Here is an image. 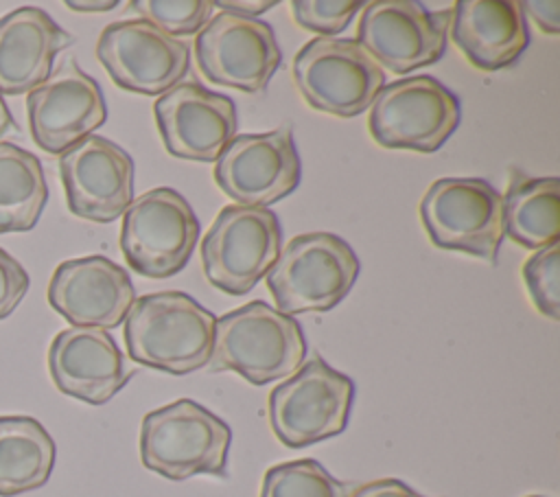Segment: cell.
Instances as JSON below:
<instances>
[{"label": "cell", "mask_w": 560, "mask_h": 497, "mask_svg": "<svg viewBox=\"0 0 560 497\" xmlns=\"http://www.w3.org/2000/svg\"><path fill=\"white\" fill-rule=\"evenodd\" d=\"M212 311L184 291L138 298L125 317V346L131 361L168 374H190L210 361Z\"/></svg>", "instance_id": "obj_1"}, {"label": "cell", "mask_w": 560, "mask_h": 497, "mask_svg": "<svg viewBox=\"0 0 560 497\" xmlns=\"http://www.w3.org/2000/svg\"><path fill=\"white\" fill-rule=\"evenodd\" d=\"M306 357V339L293 315L252 300L214 322L210 372L232 370L254 385L291 377Z\"/></svg>", "instance_id": "obj_2"}, {"label": "cell", "mask_w": 560, "mask_h": 497, "mask_svg": "<svg viewBox=\"0 0 560 497\" xmlns=\"http://www.w3.org/2000/svg\"><path fill=\"white\" fill-rule=\"evenodd\" d=\"M232 429L208 407L179 398L149 412L140 425L142 464L173 482L228 473Z\"/></svg>", "instance_id": "obj_3"}, {"label": "cell", "mask_w": 560, "mask_h": 497, "mask_svg": "<svg viewBox=\"0 0 560 497\" xmlns=\"http://www.w3.org/2000/svg\"><path fill=\"white\" fill-rule=\"evenodd\" d=\"M357 276L359 258L348 241L332 232H308L280 250L267 287L284 315L326 313L350 293Z\"/></svg>", "instance_id": "obj_4"}, {"label": "cell", "mask_w": 560, "mask_h": 497, "mask_svg": "<svg viewBox=\"0 0 560 497\" xmlns=\"http://www.w3.org/2000/svg\"><path fill=\"white\" fill-rule=\"evenodd\" d=\"M352 403L354 381L315 355L269 392V425L284 447L302 449L339 436Z\"/></svg>", "instance_id": "obj_5"}, {"label": "cell", "mask_w": 560, "mask_h": 497, "mask_svg": "<svg viewBox=\"0 0 560 497\" xmlns=\"http://www.w3.org/2000/svg\"><path fill=\"white\" fill-rule=\"evenodd\" d=\"M462 118L459 99L429 74L405 77L378 90L368 127L376 145L418 153L438 151Z\"/></svg>", "instance_id": "obj_6"}, {"label": "cell", "mask_w": 560, "mask_h": 497, "mask_svg": "<svg viewBox=\"0 0 560 497\" xmlns=\"http://www.w3.org/2000/svg\"><path fill=\"white\" fill-rule=\"evenodd\" d=\"M282 226L271 208L225 206L201 241V265L210 285L243 296L267 276L280 256Z\"/></svg>", "instance_id": "obj_7"}, {"label": "cell", "mask_w": 560, "mask_h": 497, "mask_svg": "<svg viewBox=\"0 0 560 497\" xmlns=\"http://www.w3.org/2000/svg\"><path fill=\"white\" fill-rule=\"evenodd\" d=\"M199 239L192 206L168 186L142 193L129 204L120 226V250L127 265L144 278L179 274Z\"/></svg>", "instance_id": "obj_8"}, {"label": "cell", "mask_w": 560, "mask_h": 497, "mask_svg": "<svg viewBox=\"0 0 560 497\" xmlns=\"http://www.w3.org/2000/svg\"><path fill=\"white\" fill-rule=\"evenodd\" d=\"M420 219L435 247L497 265L503 241L499 190L481 177L435 180L420 199Z\"/></svg>", "instance_id": "obj_9"}, {"label": "cell", "mask_w": 560, "mask_h": 497, "mask_svg": "<svg viewBox=\"0 0 560 497\" xmlns=\"http://www.w3.org/2000/svg\"><path fill=\"white\" fill-rule=\"evenodd\" d=\"M293 81L313 109L352 118L372 105L385 70L357 39L315 37L293 57Z\"/></svg>", "instance_id": "obj_10"}, {"label": "cell", "mask_w": 560, "mask_h": 497, "mask_svg": "<svg viewBox=\"0 0 560 497\" xmlns=\"http://www.w3.org/2000/svg\"><path fill=\"white\" fill-rule=\"evenodd\" d=\"M195 59L208 81L256 94L267 90L282 53L271 24L219 11L197 33Z\"/></svg>", "instance_id": "obj_11"}, {"label": "cell", "mask_w": 560, "mask_h": 497, "mask_svg": "<svg viewBox=\"0 0 560 497\" xmlns=\"http://www.w3.org/2000/svg\"><path fill=\"white\" fill-rule=\"evenodd\" d=\"M302 175L291 127L238 134L219 153L214 182L236 206L267 208L291 195Z\"/></svg>", "instance_id": "obj_12"}, {"label": "cell", "mask_w": 560, "mask_h": 497, "mask_svg": "<svg viewBox=\"0 0 560 497\" xmlns=\"http://www.w3.org/2000/svg\"><path fill=\"white\" fill-rule=\"evenodd\" d=\"M96 57L118 88L147 96L164 94L190 68V46L140 18L107 24Z\"/></svg>", "instance_id": "obj_13"}, {"label": "cell", "mask_w": 560, "mask_h": 497, "mask_svg": "<svg viewBox=\"0 0 560 497\" xmlns=\"http://www.w3.org/2000/svg\"><path fill=\"white\" fill-rule=\"evenodd\" d=\"M448 18L413 0H374L361 11L357 42L381 68L407 74L444 55Z\"/></svg>", "instance_id": "obj_14"}, {"label": "cell", "mask_w": 560, "mask_h": 497, "mask_svg": "<svg viewBox=\"0 0 560 497\" xmlns=\"http://www.w3.org/2000/svg\"><path fill=\"white\" fill-rule=\"evenodd\" d=\"M26 114L35 145L61 155L107 120V105L96 79L85 74L74 57H68L28 92Z\"/></svg>", "instance_id": "obj_15"}, {"label": "cell", "mask_w": 560, "mask_h": 497, "mask_svg": "<svg viewBox=\"0 0 560 497\" xmlns=\"http://www.w3.org/2000/svg\"><path fill=\"white\" fill-rule=\"evenodd\" d=\"M68 210L85 221L112 223L133 201V160L116 142L88 136L59 155Z\"/></svg>", "instance_id": "obj_16"}, {"label": "cell", "mask_w": 560, "mask_h": 497, "mask_svg": "<svg viewBox=\"0 0 560 497\" xmlns=\"http://www.w3.org/2000/svg\"><path fill=\"white\" fill-rule=\"evenodd\" d=\"M153 118L164 149L173 158L217 162L236 134V105L197 81H184L160 94Z\"/></svg>", "instance_id": "obj_17"}, {"label": "cell", "mask_w": 560, "mask_h": 497, "mask_svg": "<svg viewBox=\"0 0 560 497\" xmlns=\"http://www.w3.org/2000/svg\"><path fill=\"white\" fill-rule=\"evenodd\" d=\"M48 302L72 326L107 331L125 322L136 302V289L120 265L103 254H90L55 267Z\"/></svg>", "instance_id": "obj_18"}, {"label": "cell", "mask_w": 560, "mask_h": 497, "mask_svg": "<svg viewBox=\"0 0 560 497\" xmlns=\"http://www.w3.org/2000/svg\"><path fill=\"white\" fill-rule=\"evenodd\" d=\"M48 372L66 396L103 405L127 385L136 370L107 331L70 326L50 342Z\"/></svg>", "instance_id": "obj_19"}, {"label": "cell", "mask_w": 560, "mask_h": 497, "mask_svg": "<svg viewBox=\"0 0 560 497\" xmlns=\"http://www.w3.org/2000/svg\"><path fill=\"white\" fill-rule=\"evenodd\" d=\"M74 37L44 9L18 7L0 18V94H26L44 83L55 57Z\"/></svg>", "instance_id": "obj_20"}, {"label": "cell", "mask_w": 560, "mask_h": 497, "mask_svg": "<svg viewBox=\"0 0 560 497\" xmlns=\"http://www.w3.org/2000/svg\"><path fill=\"white\" fill-rule=\"evenodd\" d=\"M448 33L459 53L488 72L512 66L529 42L525 15L512 0H459L451 11Z\"/></svg>", "instance_id": "obj_21"}, {"label": "cell", "mask_w": 560, "mask_h": 497, "mask_svg": "<svg viewBox=\"0 0 560 497\" xmlns=\"http://www.w3.org/2000/svg\"><path fill=\"white\" fill-rule=\"evenodd\" d=\"M503 234L525 250H542L560 239V180L529 177L512 169L501 197Z\"/></svg>", "instance_id": "obj_22"}, {"label": "cell", "mask_w": 560, "mask_h": 497, "mask_svg": "<svg viewBox=\"0 0 560 497\" xmlns=\"http://www.w3.org/2000/svg\"><path fill=\"white\" fill-rule=\"evenodd\" d=\"M55 440L31 416H0V497L44 486L55 466Z\"/></svg>", "instance_id": "obj_23"}, {"label": "cell", "mask_w": 560, "mask_h": 497, "mask_svg": "<svg viewBox=\"0 0 560 497\" xmlns=\"http://www.w3.org/2000/svg\"><path fill=\"white\" fill-rule=\"evenodd\" d=\"M46 201L48 184L39 158L13 142H0V234L35 228Z\"/></svg>", "instance_id": "obj_24"}, {"label": "cell", "mask_w": 560, "mask_h": 497, "mask_svg": "<svg viewBox=\"0 0 560 497\" xmlns=\"http://www.w3.org/2000/svg\"><path fill=\"white\" fill-rule=\"evenodd\" d=\"M352 486L332 477L317 460L302 458L271 466L258 497H350Z\"/></svg>", "instance_id": "obj_25"}, {"label": "cell", "mask_w": 560, "mask_h": 497, "mask_svg": "<svg viewBox=\"0 0 560 497\" xmlns=\"http://www.w3.org/2000/svg\"><path fill=\"white\" fill-rule=\"evenodd\" d=\"M131 9L140 20L151 22L166 35L179 39L199 33L212 15L214 2L210 0H133Z\"/></svg>", "instance_id": "obj_26"}, {"label": "cell", "mask_w": 560, "mask_h": 497, "mask_svg": "<svg viewBox=\"0 0 560 497\" xmlns=\"http://www.w3.org/2000/svg\"><path fill=\"white\" fill-rule=\"evenodd\" d=\"M560 243H551L536 250L534 256L523 265V280L527 285L529 298L538 313L549 320H560Z\"/></svg>", "instance_id": "obj_27"}, {"label": "cell", "mask_w": 560, "mask_h": 497, "mask_svg": "<svg viewBox=\"0 0 560 497\" xmlns=\"http://www.w3.org/2000/svg\"><path fill=\"white\" fill-rule=\"evenodd\" d=\"M363 7L365 2L359 0H293L291 15L304 31L332 37L341 33Z\"/></svg>", "instance_id": "obj_28"}, {"label": "cell", "mask_w": 560, "mask_h": 497, "mask_svg": "<svg viewBox=\"0 0 560 497\" xmlns=\"http://www.w3.org/2000/svg\"><path fill=\"white\" fill-rule=\"evenodd\" d=\"M31 278L26 269L0 247V320L9 317L26 296Z\"/></svg>", "instance_id": "obj_29"}, {"label": "cell", "mask_w": 560, "mask_h": 497, "mask_svg": "<svg viewBox=\"0 0 560 497\" xmlns=\"http://www.w3.org/2000/svg\"><path fill=\"white\" fill-rule=\"evenodd\" d=\"M350 497H429V495L413 490L411 486H407L405 482H400L396 477H385V479H374V482L361 484L359 488L352 490Z\"/></svg>", "instance_id": "obj_30"}, {"label": "cell", "mask_w": 560, "mask_h": 497, "mask_svg": "<svg viewBox=\"0 0 560 497\" xmlns=\"http://www.w3.org/2000/svg\"><path fill=\"white\" fill-rule=\"evenodd\" d=\"M523 15L527 13L540 31L549 33V35H558L560 33V2L551 0V2H518Z\"/></svg>", "instance_id": "obj_31"}, {"label": "cell", "mask_w": 560, "mask_h": 497, "mask_svg": "<svg viewBox=\"0 0 560 497\" xmlns=\"http://www.w3.org/2000/svg\"><path fill=\"white\" fill-rule=\"evenodd\" d=\"M278 2L276 0H245V2H238V0H228V2H214V7L223 9V11H230L234 15H243V18H254V15H260L265 13L267 9L276 7Z\"/></svg>", "instance_id": "obj_32"}, {"label": "cell", "mask_w": 560, "mask_h": 497, "mask_svg": "<svg viewBox=\"0 0 560 497\" xmlns=\"http://www.w3.org/2000/svg\"><path fill=\"white\" fill-rule=\"evenodd\" d=\"M120 2L118 0H98V2H94V0H68L66 2V7L68 9H74V11H79V13H105V11H112V9H116Z\"/></svg>", "instance_id": "obj_33"}, {"label": "cell", "mask_w": 560, "mask_h": 497, "mask_svg": "<svg viewBox=\"0 0 560 497\" xmlns=\"http://www.w3.org/2000/svg\"><path fill=\"white\" fill-rule=\"evenodd\" d=\"M13 127H15L13 114H11V109L7 107V103H4V99H2V94H0V138H2L4 134H9V129H13Z\"/></svg>", "instance_id": "obj_34"}, {"label": "cell", "mask_w": 560, "mask_h": 497, "mask_svg": "<svg viewBox=\"0 0 560 497\" xmlns=\"http://www.w3.org/2000/svg\"><path fill=\"white\" fill-rule=\"evenodd\" d=\"M529 497H542V495H529Z\"/></svg>", "instance_id": "obj_35"}]
</instances>
